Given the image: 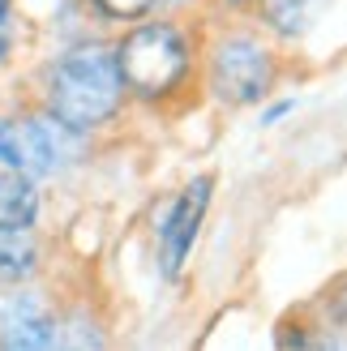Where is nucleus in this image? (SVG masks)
Instances as JSON below:
<instances>
[{
	"instance_id": "0eeeda50",
	"label": "nucleus",
	"mask_w": 347,
	"mask_h": 351,
	"mask_svg": "<svg viewBox=\"0 0 347 351\" xmlns=\"http://www.w3.org/2000/svg\"><path fill=\"white\" fill-rule=\"evenodd\" d=\"M34 215H39L34 180L26 171L0 163V227H34Z\"/></svg>"
},
{
	"instance_id": "20e7f679",
	"label": "nucleus",
	"mask_w": 347,
	"mask_h": 351,
	"mask_svg": "<svg viewBox=\"0 0 347 351\" xmlns=\"http://www.w3.org/2000/svg\"><path fill=\"white\" fill-rule=\"evenodd\" d=\"M82 154V133L60 125L56 116L0 120V163L34 176H51Z\"/></svg>"
},
{
	"instance_id": "39448f33",
	"label": "nucleus",
	"mask_w": 347,
	"mask_h": 351,
	"mask_svg": "<svg viewBox=\"0 0 347 351\" xmlns=\"http://www.w3.org/2000/svg\"><path fill=\"white\" fill-rule=\"evenodd\" d=\"M211 189H215L211 176H198V180L167 206V215L159 219V227H154V232H159V261H163L167 278H176L180 266H184V257L193 253V240L202 232L206 206H211Z\"/></svg>"
},
{
	"instance_id": "6e6552de",
	"label": "nucleus",
	"mask_w": 347,
	"mask_h": 351,
	"mask_svg": "<svg viewBox=\"0 0 347 351\" xmlns=\"http://www.w3.org/2000/svg\"><path fill=\"white\" fill-rule=\"evenodd\" d=\"M257 5H262V22L274 34L300 39V34H309L322 22V13H326L331 0H257Z\"/></svg>"
},
{
	"instance_id": "f8f14e48",
	"label": "nucleus",
	"mask_w": 347,
	"mask_h": 351,
	"mask_svg": "<svg viewBox=\"0 0 347 351\" xmlns=\"http://www.w3.org/2000/svg\"><path fill=\"white\" fill-rule=\"evenodd\" d=\"M223 5H249V0H223Z\"/></svg>"
},
{
	"instance_id": "7ed1b4c3",
	"label": "nucleus",
	"mask_w": 347,
	"mask_h": 351,
	"mask_svg": "<svg viewBox=\"0 0 347 351\" xmlns=\"http://www.w3.org/2000/svg\"><path fill=\"white\" fill-rule=\"evenodd\" d=\"M206 86L228 108L262 103L274 86V51L257 34H223L206 60Z\"/></svg>"
},
{
	"instance_id": "f03ea898",
	"label": "nucleus",
	"mask_w": 347,
	"mask_h": 351,
	"mask_svg": "<svg viewBox=\"0 0 347 351\" xmlns=\"http://www.w3.org/2000/svg\"><path fill=\"white\" fill-rule=\"evenodd\" d=\"M116 69H120V82L125 90L146 99V103H159L167 95H176L180 86L193 73V47H189V34L171 22H146V26H133L125 39L112 47Z\"/></svg>"
},
{
	"instance_id": "9d476101",
	"label": "nucleus",
	"mask_w": 347,
	"mask_h": 351,
	"mask_svg": "<svg viewBox=\"0 0 347 351\" xmlns=\"http://www.w3.org/2000/svg\"><path fill=\"white\" fill-rule=\"evenodd\" d=\"M95 9L103 17H116V22H133V17H146L154 9V0H95Z\"/></svg>"
},
{
	"instance_id": "1a4fd4ad",
	"label": "nucleus",
	"mask_w": 347,
	"mask_h": 351,
	"mask_svg": "<svg viewBox=\"0 0 347 351\" xmlns=\"http://www.w3.org/2000/svg\"><path fill=\"white\" fill-rule=\"evenodd\" d=\"M39 266V240L30 227H0V283H22Z\"/></svg>"
},
{
	"instance_id": "f257e3e1",
	"label": "nucleus",
	"mask_w": 347,
	"mask_h": 351,
	"mask_svg": "<svg viewBox=\"0 0 347 351\" xmlns=\"http://www.w3.org/2000/svg\"><path fill=\"white\" fill-rule=\"evenodd\" d=\"M120 103H125V82L112 47L82 43L51 64L47 73V116H56L60 125L91 133L99 125L116 120Z\"/></svg>"
},
{
	"instance_id": "9b49d317",
	"label": "nucleus",
	"mask_w": 347,
	"mask_h": 351,
	"mask_svg": "<svg viewBox=\"0 0 347 351\" xmlns=\"http://www.w3.org/2000/svg\"><path fill=\"white\" fill-rule=\"evenodd\" d=\"M291 108H296V99H283V103H270V108L262 112V125H274V120H283Z\"/></svg>"
},
{
	"instance_id": "423d86ee",
	"label": "nucleus",
	"mask_w": 347,
	"mask_h": 351,
	"mask_svg": "<svg viewBox=\"0 0 347 351\" xmlns=\"http://www.w3.org/2000/svg\"><path fill=\"white\" fill-rule=\"evenodd\" d=\"M60 322L51 317V308L39 295H13L0 308V347L13 351H39V347H56Z\"/></svg>"
}]
</instances>
